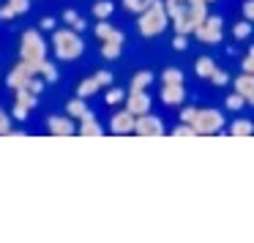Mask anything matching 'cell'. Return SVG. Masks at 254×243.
Here are the masks:
<instances>
[{"label": "cell", "instance_id": "cell-43", "mask_svg": "<svg viewBox=\"0 0 254 243\" xmlns=\"http://www.w3.org/2000/svg\"><path fill=\"white\" fill-rule=\"evenodd\" d=\"M202 3H216V0H202Z\"/></svg>", "mask_w": 254, "mask_h": 243}, {"label": "cell", "instance_id": "cell-36", "mask_svg": "<svg viewBox=\"0 0 254 243\" xmlns=\"http://www.w3.org/2000/svg\"><path fill=\"white\" fill-rule=\"evenodd\" d=\"M11 115L17 118V121H28V115H30V110L28 107H22V104H14V110H11Z\"/></svg>", "mask_w": 254, "mask_h": 243}, {"label": "cell", "instance_id": "cell-23", "mask_svg": "<svg viewBox=\"0 0 254 243\" xmlns=\"http://www.w3.org/2000/svg\"><path fill=\"white\" fill-rule=\"evenodd\" d=\"M14 93H17V104L28 107V110H30V107H36V101H39V96H33L28 88H17Z\"/></svg>", "mask_w": 254, "mask_h": 243}, {"label": "cell", "instance_id": "cell-4", "mask_svg": "<svg viewBox=\"0 0 254 243\" xmlns=\"http://www.w3.org/2000/svg\"><path fill=\"white\" fill-rule=\"evenodd\" d=\"M19 61L33 63L41 71V63L47 61V41L41 39L39 30H25L22 33V39H19Z\"/></svg>", "mask_w": 254, "mask_h": 243}, {"label": "cell", "instance_id": "cell-5", "mask_svg": "<svg viewBox=\"0 0 254 243\" xmlns=\"http://www.w3.org/2000/svg\"><path fill=\"white\" fill-rule=\"evenodd\" d=\"M189 126L194 128L197 137L199 134H202V137H208V134H219L221 128H224V115H221L219 110H213V107H197Z\"/></svg>", "mask_w": 254, "mask_h": 243}, {"label": "cell", "instance_id": "cell-40", "mask_svg": "<svg viewBox=\"0 0 254 243\" xmlns=\"http://www.w3.org/2000/svg\"><path fill=\"white\" fill-rule=\"evenodd\" d=\"M14 17H17V14H14L8 6H0V22H11Z\"/></svg>", "mask_w": 254, "mask_h": 243}, {"label": "cell", "instance_id": "cell-13", "mask_svg": "<svg viewBox=\"0 0 254 243\" xmlns=\"http://www.w3.org/2000/svg\"><path fill=\"white\" fill-rule=\"evenodd\" d=\"M121 50H123V33L115 28L104 41H101V55H104L107 61H118V58H121Z\"/></svg>", "mask_w": 254, "mask_h": 243}, {"label": "cell", "instance_id": "cell-8", "mask_svg": "<svg viewBox=\"0 0 254 243\" xmlns=\"http://www.w3.org/2000/svg\"><path fill=\"white\" fill-rule=\"evenodd\" d=\"M131 134H137V137H161V134H164V123H161V118L145 112V115L134 118V131Z\"/></svg>", "mask_w": 254, "mask_h": 243}, {"label": "cell", "instance_id": "cell-32", "mask_svg": "<svg viewBox=\"0 0 254 243\" xmlns=\"http://www.w3.org/2000/svg\"><path fill=\"white\" fill-rule=\"evenodd\" d=\"M39 74L47 79V82H55V79H58V71H55V66H52V63H47V61L41 63V71H39Z\"/></svg>", "mask_w": 254, "mask_h": 243}, {"label": "cell", "instance_id": "cell-37", "mask_svg": "<svg viewBox=\"0 0 254 243\" xmlns=\"http://www.w3.org/2000/svg\"><path fill=\"white\" fill-rule=\"evenodd\" d=\"M243 19H246V22L254 19V0H243Z\"/></svg>", "mask_w": 254, "mask_h": 243}, {"label": "cell", "instance_id": "cell-1", "mask_svg": "<svg viewBox=\"0 0 254 243\" xmlns=\"http://www.w3.org/2000/svg\"><path fill=\"white\" fill-rule=\"evenodd\" d=\"M205 6L208 3H202V0H164L167 17L175 25V33L181 36H189L205 19V14H208Z\"/></svg>", "mask_w": 254, "mask_h": 243}, {"label": "cell", "instance_id": "cell-19", "mask_svg": "<svg viewBox=\"0 0 254 243\" xmlns=\"http://www.w3.org/2000/svg\"><path fill=\"white\" fill-rule=\"evenodd\" d=\"M63 22H66V28H71V30H85V22L82 19H79V14L74 11V8H66V11H63Z\"/></svg>", "mask_w": 254, "mask_h": 243}, {"label": "cell", "instance_id": "cell-17", "mask_svg": "<svg viewBox=\"0 0 254 243\" xmlns=\"http://www.w3.org/2000/svg\"><path fill=\"white\" fill-rule=\"evenodd\" d=\"M115 6H112V0H96L93 3V19H110Z\"/></svg>", "mask_w": 254, "mask_h": 243}, {"label": "cell", "instance_id": "cell-3", "mask_svg": "<svg viewBox=\"0 0 254 243\" xmlns=\"http://www.w3.org/2000/svg\"><path fill=\"white\" fill-rule=\"evenodd\" d=\"M52 50H55L58 61H77L85 52V41L77 30L63 28V30H55V33H52Z\"/></svg>", "mask_w": 254, "mask_h": 243}, {"label": "cell", "instance_id": "cell-38", "mask_svg": "<svg viewBox=\"0 0 254 243\" xmlns=\"http://www.w3.org/2000/svg\"><path fill=\"white\" fill-rule=\"evenodd\" d=\"M241 66H243V74H252V68H254V52L252 50L246 52V58H243Z\"/></svg>", "mask_w": 254, "mask_h": 243}, {"label": "cell", "instance_id": "cell-16", "mask_svg": "<svg viewBox=\"0 0 254 243\" xmlns=\"http://www.w3.org/2000/svg\"><path fill=\"white\" fill-rule=\"evenodd\" d=\"M213 68H216V61L208 58V55H202V58L194 61V71H197V77H202V79H208L210 74H213Z\"/></svg>", "mask_w": 254, "mask_h": 243}, {"label": "cell", "instance_id": "cell-41", "mask_svg": "<svg viewBox=\"0 0 254 243\" xmlns=\"http://www.w3.org/2000/svg\"><path fill=\"white\" fill-rule=\"evenodd\" d=\"M191 118H194V107H186V110L181 112V121L183 123H191Z\"/></svg>", "mask_w": 254, "mask_h": 243}, {"label": "cell", "instance_id": "cell-27", "mask_svg": "<svg viewBox=\"0 0 254 243\" xmlns=\"http://www.w3.org/2000/svg\"><path fill=\"white\" fill-rule=\"evenodd\" d=\"M232 36H235L238 41L249 39V36H252V22H246V19H243V22H238L235 28H232Z\"/></svg>", "mask_w": 254, "mask_h": 243}, {"label": "cell", "instance_id": "cell-21", "mask_svg": "<svg viewBox=\"0 0 254 243\" xmlns=\"http://www.w3.org/2000/svg\"><path fill=\"white\" fill-rule=\"evenodd\" d=\"M150 82H153V71H137L131 77V90H145Z\"/></svg>", "mask_w": 254, "mask_h": 243}, {"label": "cell", "instance_id": "cell-33", "mask_svg": "<svg viewBox=\"0 0 254 243\" xmlns=\"http://www.w3.org/2000/svg\"><path fill=\"white\" fill-rule=\"evenodd\" d=\"M93 79H96V82H99V88H110V85L115 82L110 71H96V74H93Z\"/></svg>", "mask_w": 254, "mask_h": 243}, {"label": "cell", "instance_id": "cell-35", "mask_svg": "<svg viewBox=\"0 0 254 243\" xmlns=\"http://www.w3.org/2000/svg\"><path fill=\"white\" fill-rule=\"evenodd\" d=\"M0 134H11V118L0 110Z\"/></svg>", "mask_w": 254, "mask_h": 243}, {"label": "cell", "instance_id": "cell-25", "mask_svg": "<svg viewBox=\"0 0 254 243\" xmlns=\"http://www.w3.org/2000/svg\"><path fill=\"white\" fill-rule=\"evenodd\" d=\"M230 134H235V137H252V121H235L230 126Z\"/></svg>", "mask_w": 254, "mask_h": 243}, {"label": "cell", "instance_id": "cell-34", "mask_svg": "<svg viewBox=\"0 0 254 243\" xmlns=\"http://www.w3.org/2000/svg\"><path fill=\"white\" fill-rule=\"evenodd\" d=\"M172 134H175V137H197V134H194V128L189 126V123H181V126H175V128H172Z\"/></svg>", "mask_w": 254, "mask_h": 243}, {"label": "cell", "instance_id": "cell-22", "mask_svg": "<svg viewBox=\"0 0 254 243\" xmlns=\"http://www.w3.org/2000/svg\"><path fill=\"white\" fill-rule=\"evenodd\" d=\"M66 112H68V118H77V121H79V118L88 112V107H85V99H79V96H77V99H71V101L66 104Z\"/></svg>", "mask_w": 254, "mask_h": 243}, {"label": "cell", "instance_id": "cell-7", "mask_svg": "<svg viewBox=\"0 0 254 243\" xmlns=\"http://www.w3.org/2000/svg\"><path fill=\"white\" fill-rule=\"evenodd\" d=\"M33 77H39V66L19 61L17 66H14L11 71H8L6 82H8V88H11V90H17V88H28V85H30V79H33Z\"/></svg>", "mask_w": 254, "mask_h": 243}, {"label": "cell", "instance_id": "cell-14", "mask_svg": "<svg viewBox=\"0 0 254 243\" xmlns=\"http://www.w3.org/2000/svg\"><path fill=\"white\" fill-rule=\"evenodd\" d=\"M235 93L243 96L246 107L254 104V79H252V74H241V77L235 79Z\"/></svg>", "mask_w": 254, "mask_h": 243}, {"label": "cell", "instance_id": "cell-31", "mask_svg": "<svg viewBox=\"0 0 254 243\" xmlns=\"http://www.w3.org/2000/svg\"><path fill=\"white\" fill-rule=\"evenodd\" d=\"M243 107H246V101H243V96H238V93L227 96V110H232V112H241Z\"/></svg>", "mask_w": 254, "mask_h": 243}, {"label": "cell", "instance_id": "cell-20", "mask_svg": "<svg viewBox=\"0 0 254 243\" xmlns=\"http://www.w3.org/2000/svg\"><path fill=\"white\" fill-rule=\"evenodd\" d=\"M161 85H183V71L175 66L164 68V74H161Z\"/></svg>", "mask_w": 254, "mask_h": 243}, {"label": "cell", "instance_id": "cell-9", "mask_svg": "<svg viewBox=\"0 0 254 243\" xmlns=\"http://www.w3.org/2000/svg\"><path fill=\"white\" fill-rule=\"evenodd\" d=\"M123 104H126V110L131 112L134 118H139V115H145V112H150V96L145 93V90H128Z\"/></svg>", "mask_w": 254, "mask_h": 243}, {"label": "cell", "instance_id": "cell-11", "mask_svg": "<svg viewBox=\"0 0 254 243\" xmlns=\"http://www.w3.org/2000/svg\"><path fill=\"white\" fill-rule=\"evenodd\" d=\"M47 131L52 134V137H71V134H77V123H74V118H50L47 121Z\"/></svg>", "mask_w": 254, "mask_h": 243}, {"label": "cell", "instance_id": "cell-15", "mask_svg": "<svg viewBox=\"0 0 254 243\" xmlns=\"http://www.w3.org/2000/svg\"><path fill=\"white\" fill-rule=\"evenodd\" d=\"M77 134H82V137H101V134H104V128L99 126V121H96V118L90 115V112H85V115L79 118Z\"/></svg>", "mask_w": 254, "mask_h": 243}, {"label": "cell", "instance_id": "cell-2", "mask_svg": "<svg viewBox=\"0 0 254 243\" xmlns=\"http://www.w3.org/2000/svg\"><path fill=\"white\" fill-rule=\"evenodd\" d=\"M137 28L139 33L145 36V39H153V36H161L167 30V25H170V17H167V8L161 0H153L148 8H145L142 14H137Z\"/></svg>", "mask_w": 254, "mask_h": 243}, {"label": "cell", "instance_id": "cell-10", "mask_svg": "<svg viewBox=\"0 0 254 243\" xmlns=\"http://www.w3.org/2000/svg\"><path fill=\"white\" fill-rule=\"evenodd\" d=\"M159 99L164 107L178 110V107H183V101H186V88H183V85H161Z\"/></svg>", "mask_w": 254, "mask_h": 243}, {"label": "cell", "instance_id": "cell-29", "mask_svg": "<svg viewBox=\"0 0 254 243\" xmlns=\"http://www.w3.org/2000/svg\"><path fill=\"white\" fill-rule=\"evenodd\" d=\"M6 6L11 8L14 14H28V8H30V0H6Z\"/></svg>", "mask_w": 254, "mask_h": 243}, {"label": "cell", "instance_id": "cell-39", "mask_svg": "<svg viewBox=\"0 0 254 243\" xmlns=\"http://www.w3.org/2000/svg\"><path fill=\"white\" fill-rule=\"evenodd\" d=\"M172 47H175L178 52H183L189 47V41H186V36H181V33H175V39H172Z\"/></svg>", "mask_w": 254, "mask_h": 243}, {"label": "cell", "instance_id": "cell-26", "mask_svg": "<svg viewBox=\"0 0 254 243\" xmlns=\"http://www.w3.org/2000/svg\"><path fill=\"white\" fill-rule=\"evenodd\" d=\"M123 99H126V93H123L121 88H112L110 85V90H107V96H104V101L110 107H118V104H123Z\"/></svg>", "mask_w": 254, "mask_h": 243}, {"label": "cell", "instance_id": "cell-42", "mask_svg": "<svg viewBox=\"0 0 254 243\" xmlns=\"http://www.w3.org/2000/svg\"><path fill=\"white\" fill-rule=\"evenodd\" d=\"M52 25H55V19H52V17H44V19H41V28H47V30H50Z\"/></svg>", "mask_w": 254, "mask_h": 243}, {"label": "cell", "instance_id": "cell-12", "mask_svg": "<svg viewBox=\"0 0 254 243\" xmlns=\"http://www.w3.org/2000/svg\"><path fill=\"white\" fill-rule=\"evenodd\" d=\"M110 131L112 134H131L134 131V115L123 107V110H118L115 115L110 118Z\"/></svg>", "mask_w": 254, "mask_h": 243}, {"label": "cell", "instance_id": "cell-24", "mask_svg": "<svg viewBox=\"0 0 254 243\" xmlns=\"http://www.w3.org/2000/svg\"><path fill=\"white\" fill-rule=\"evenodd\" d=\"M150 3H153V0H123V8H126L128 14H142Z\"/></svg>", "mask_w": 254, "mask_h": 243}, {"label": "cell", "instance_id": "cell-18", "mask_svg": "<svg viewBox=\"0 0 254 243\" xmlns=\"http://www.w3.org/2000/svg\"><path fill=\"white\" fill-rule=\"evenodd\" d=\"M93 93H99V82H96L93 77L82 79V82L77 85V96H79V99H90Z\"/></svg>", "mask_w": 254, "mask_h": 243}, {"label": "cell", "instance_id": "cell-6", "mask_svg": "<svg viewBox=\"0 0 254 243\" xmlns=\"http://www.w3.org/2000/svg\"><path fill=\"white\" fill-rule=\"evenodd\" d=\"M191 33L197 36L199 44H208V47L221 44V41H224V19L216 17V14H205V19L191 30Z\"/></svg>", "mask_w": 254, "mask_h": 243}, {"label": "cell", "instance_id": "cell-28", "mask_svg": "<svg viewBox=\"0 0 254 243\" xmlns=\"http://www.w3.org/2000/svg\"><path fill=\"white\" fill-rule=\"evenodd\" d=\"M208 79H210V82L216 85V88H224V85L230 82V77H227V71H224V68H219V66L213 68V74H210Z\"/></svg>", "mask_w": 254, "mask_h": 243}, {"label": "cell", "instance_id": "cell-30", "mask_svg": "<svg viewBox=\"0 0 254 243\" xmlns=\"http://www.w3.org/2000/svg\"><path fill=\"white\" fill-rule=\"evenodd\" d=\"M112 30H115V28H112V25L107 22V19H99V25H96V30H93V33H96V39H99V41H104L107 36L112 33Z\"/></svg>", "mask_w": 254, "mask_h": 243}]
</instances>
